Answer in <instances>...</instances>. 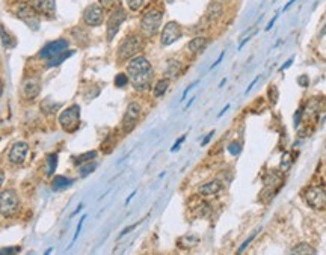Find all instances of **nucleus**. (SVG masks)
<instances>
[{"label": "nucleus", "instance_id": "44", "mask_svg": "<svg viewBox=\"0 0 326 255\" xmlns=\"http://www.w3.org/2000/svg\"><path fill=\"white\" fill-rule=\"evenodd\" d=\"M291 62H293V58H291V59H288V60H287V62L284 63V65L281 67V70H286V68H288V65H290Z\"/></svg>", "mask_w": 326, "mask_h": 255}, {"label": "nucleus", "instance_id": "29", "mask_svg": "<svg viewBox=\"0 0 326 255\" xmlns=\"http://www.w3.org/2000/svg\"><path fill=\"white\" fill-rule=\"evenodd\" d=\"M129 83V76L124 74V73H119L116 77H115V86L116 88H124Z\"/></svg>", "mask_w": 326, "mask_h": 255}, {"label": "nucleus", "instance_id": "39", "mask_svg": "<svg viewBox=\"0 0 326 255\" xmlns=\"http://www.w3.org/2000/svg\"><path fill=\"white\" fill-rule=\"evenodd\" d=\"M213 135H214V132H210V133H209V135L206 136V139L203 140V143H201V145H203V147H204V145H207V143L210 142V139L213 137Z\"/></svg>", "mask_w": 326, "mask_h": 255}, {"label": "nucleus", "instance_id": "49", "mask_svg": "<svg viewBox=\"0 0 326 255\" xmlns=\"http://www.w3.org/2000/svg\"><path fill=\"white\" fill-rule=\"evenodd\" d=\"M2 94H3V82L2 78H0V97H2Z\"/></svg>", "mask_w": 326, "mask_h": 255}, {"label": "nucleus", "instance_id": "28", "mask_svg": "<svg viewBox=\"0 0 326 255\" xmlns=\"http://www.w3.org/2000/svg\"><path fill=\"white\" fill-rule=\"evenodd\" d=\"M47 165H49L47 174L49 175H53L55 174V169L58 166V154H49L47 156Z\"/></svg>", "mask_w": 326, "mask_h": 255}, {"label": "nucleus", "instance_id": "30", "mask_svg": "<svg viewBox=\"0 0 326 255\" xmlns=\"http://www.w3.org/2000/svg\"><path fill=\"white\" fill-rule=\"evenodd\" d=\"M127 2V6H129V9L130 11H139L142 8V5H144V0H126Z\"/></svg>", "mask_w": 326, "mask_h": 255}, {"label": "nucleus", "instance_id": "27", "mask_svg": "<svg viewBox=\"0 0 326 255\" xmlns=\"http://www.w3.org/2000/svg\"><path fill=\"white\" fill-rule=\"evenodd\" d=\"M96 168H97V163L96 162H86V163H83L82 166H80V175L82 177H86V175H89L91 172H94L96 171Z\"/></svg>", "mask_w": 326, "mask_h": 255}, {"label": "nucleus", "instance_id": "48", "mask_svg": "<svg viewBox=\"0 0 326 255\" xmlns=\"http://www.w3.org/2000/svg\"><path fill=\"white\" fill-rule=\"evenodd\" d=\"M3 181H5V175H3V172H0V187H2Z\"/></svg>", "mask_w": 326, "mask_h": 255}, {"label": "nucleus", "instance_id": "8", "mask_svg": "<svg viewBox=\"0 0 326 255\" xmlns=\"http://www.w3.org/2000/svg\"><path fill=\"white\" fill-rule=\"evenodd\" d=\"M124 20H126V11L122 9V6H116L112 11L109 20H107V30L106 32H107V41L109 42L114 41V38L116 37L121 24L124 23Z\"/></svg>", "mask_w": 326, "mask_h": 255}, {"label": "nucleus", "instance_id": "53", "mask_svg": "<svg viewBox=\"0 0 326 255\" xmlns=\"http://www.w3.org/2000/svg\"><path fill=\"white\" fill-rule=\"evenodd\" d=\"M217 2H225V0H217Z\"/></svg>", "mask_w": 326, "mask_h": 255}, {"label": "nucleus", "instance_id": "16", "mask_svg": "<svg viewBox=\"0 0 326 255\" xmlns=\"http://www.w3.org/2000/svg\"><path fill=\"white\" fill-rule=\"evenodd\" d=\"M221 190H222V183L219 180H211V181L201 186L198 189V192L203 196H213L216 194H219Z\"/></svg>", "mask_w": 326, "mask_h": 255}, {"label": "nucleus", "instance_id": "47", "mask_svg": "<svg viewBox=\"0 0 326 255\" xmlns=\"http://www.w3.org/2000/svg\"><path fill=\"white\" fill-rule=\"evenodd\" d=\"M294 2H296V0H290V2H288V3H287L286 6H284V11H287V9H288V8H290V6H291V5H293Z\"/></svg>", "mask_w": 326, "mask_h": 255}, {"label": "nucleus", "instance_id": "52", "mask_svg": "<svg viewBox=\"0 0 326 255\" xmlns=\"http://www.w3.org/2000/svg\"><path fill=\"white\" fill-rule=\"evenodd\" d=\"M325 34H326V26H325V27H323V30H322V35H325Z\"/></svg>", "mask_w": 326, "mask_h": 255}, {"label": "nucleus", "instance_id": "20", "mask_svg": "<svg viewBox=\"0 0 326 255\" xmlns=\"http://www.w3.org/2000/svg\"><path fill=\"white\" fill-rule=\"evenodd\" d=\"M71 184H73V180H70L68 177H64V175H56V177L53 178V181H52V189L55 190V192H58V190L68 189Z\"/></svg>", "mask_w": 326, "mask_h": 255}, {"label": "nucleus", "instance_id": "14", "mask_svg": "<svg viewBox=\"0 0 326 255\" xmlns=\"http://www.w3.org/2000/svg\"><path fill=\"white\" fill-rule=\"evenodd\" d=\"M30 6H32L39 15H44V17L53 19L56 14L55 0H30Z\"/></svg>", "mask_w": 326, "mask_h": 255}, {"label": "nucleus", "instance_id": "36", "mask_svg": "<svg viewBox=\"0 0 326 255\" xmlns=\"http://www.w3.org/2000/svg\"><path fill=\"white\" fill-rule=\"evenodd\" d=\"M115 2H116V0H100V5L103 8H112L115 5Z\"/></svg>", "mask_w": 326, "mask_h": 255}, {"label": "nucleus", "instance_id": "42", "mask_svg": "<svg viewBox=\"0 0 326 255\" xmlns=\"http://www.w3.org/2000/svg\"><path fill=\"white\" fill-rule=\"evenodd\" d=\"M258 78H260V77H257V78H255V80H254V82H252V83H251L249 86H248V89H246V94H248V92H249V91L252 89V86H254V85H255V83L258 82Z\"/></svg>", "mask_w": 326, "mask_h": 255}, {"label": "nucleus", "instance_id": "21", "mask_svg": "<svg viewBox=\"0 0 326 255\" xmlns=\"http://www.w3.org/2000/svg\"><path fill=\"white\" fill-rule=\"evenodd\" d=\"M0 41H2L5 49H12V47H15V38L5 29L3 24H0Z\"/></svg>", "mask_w": 326, "mask_h": 255}, {"label": "nucleus", "instance_id": "41", "mask_svg": "<svg viewBox=\"0 0 326 255\" xmlns=\"http://www.w3.org/2000/svg\"><path fill=\"white\" fill-rule=\"evenodd\" d=\"M222 59H224V53H222V55L219 56V59H217V60H216V62L213 63V65L210 67V70H213L214 67H217V65H219V63H221V60H222Z\"/></svg>", "mask_w": 326, "mask_h": 255}, {"label": "nucleus", "instance_id": "35", "mask_svg": "<svg viewBox=\"0 0 326 255\" xmlns=\"http://www.w3.org/2000/svg\"><path fill=\"white\" fill-rule=\"evenodd\" d=\"M17 252H20V248H19V246H12V248L0 249V255H2V254H17Z\"/></svg>", "mask_w": 326, "mask_h": 255}, {"label": "nucleus", "instance_id": "46", "mask_svg": "<svg viewBox=\"0 0 326 255\" xmlns=\"http://www.w3.org/2000/svg\"><path fill=\"white\" fill-rule=\"evenodd\" d=\"M82 207H83V204H79V207H77V209H76V212H73V215H71V216H74V215L79 213V212L82 210Z\"/></svg>", "mask_w": 326, "mask_h": 255}, {"label": "nucleus", "instance_id": "17", "mask_svg": "<svg viewBox=\"0 0 326 255\" xmlns=\"http://www.w3.org/2000/svg\"><path fill=\"white\" fill-rule=\"evenodd\" d=\"M181 71V63L175 59H171L166 62V67H165V77L166 78H177L178 74Z\"/></svg>", "mask_w": 326, "mask_h": 255}, {"label": "nucleus", "instance_id": "37", "mask_svg": "<svg viewBox=\"0 0 326 255\" xmlns=\"http://www.w3.org/2000/svg\"><path fill=\"white\" fill-rule=\"evenodd\" d=\"M228 150H230L231 154H239L240 153V145H239V143H231Z\"/></svg>", "mask_w": 326, "mask_h": 255}, {"label": "nucleus", "instance_id": "43", "mask_svg": "<svg viewBox=\"0 0 326 255\" xmlns=\"http://www.w3.org/2000/svg\"><path fill=\"white\" fill-rule=\"evenodd\" d=\"M275 21H276V17H273V19H272V21H270V23H269V24H268V27H266V30H270V29H272V27H273V24H275Z\"/></svg>", "mask_w": 326, "mask_h": 255}, {"label": "nucleus", "instance_id": "10", "mask_svg": "<svg viewBox=\"0 0 326 255\" xmlns=\"http://www.w3.org/2000/svg\"><path fill=\"white\" fill-rule=\"evenodd\" d=\"M67 49H68V41L64 39V38H59L56 41H52L49 44H45L42 49L38 52V58L49 60V59L60 55L62 52H65Z\"/></svg>", "mask_w": 326, "mask_h": 255}, {"label": "nucleus", "instance_id": "26", "mask_svg": "<svg viewBox=\"0 0 326 255\" xmlns=\"http://www.w3.org/2000/svg\"><path fill=\"white\" fill-rule=\"evenodd\" d=\"M276 192H278V189H273L272 186H266L265 189L261 190V194H260V199H263L265 202H270V201L275 198Z\"/></svg>", "mask_w": 326, "mask_h": 255}, {"label": "nucleus", "instance_id": "51", "mask_svg": "<svg viewBox=\"0 0 326 255\" xmlns=\"http://www.w3.org/2000/svg\"><path fill=\"white\" fill-rule=\"evenodd\" d=\"M134 195H136V192H133V194H132V195H130V196H129V198L126 199V204H129V202H130V199H132V198H133Z\"/></svg>", "mask_w": 326, "mask_h": 255}, {"label": "nucleus", "instance_id": "25", "mask_svg": "<svg viewBox=\"0 0 326 255\" xmlns=\"http://www.w3.org/2000/svg\"><path fill=\"white\" fill-rule=\"evenodd\" d=\"M168 88H169V78H160V80L156 83V86H154V97H163L165 95V92L168 91Z\"/></svg>", "mask_w": 326, "mask_h": 255}, {"label": "nucleus", "instance_id": "2", "mask_svg": "<svg viewBox=\"0 0 326 255\" xmlns=\"http://www.w3.org/2000/svg\"><path fill=\"white\" fill-rule=\"evenodd\" d=\"M20 209V198L12 189H6L0 194V215L3 217H12Z\"/></svg>", "mask_w": 326, "mask_h": 255}, {"label": "nucleus", "instance_id": "15", "mask_svg": "<svg viewBox=\"0 0 326 255\" xmlns=\"http://www.w3.org/2000/svg\"><path fill=\"white\" fill-rule=\"evenodd\" d=\"M27 153H29V145L26 142H15L9 151V162L14 165L24 163Z\"/></svg>", "mask_w": 326, "mask_h": 255}, {"label": "nucleus", "instance_id": "45", "mask_svg": "<svg viewBox=\"0 0 326 255\" xmlns=\"http://www.w3.org/2000/svg\"><path fill=\"white\" fill-rule=\"evenodd\" d=\"M299 118H301V110H298V112H296V118H294V124H296V125L299 124Z\"/></svg>", "mask_w": 326, "mask_h": 255}, {"label": "nucleus", "instance_id": "18", "mask_svg": "<svg viewBox=\"0 0 326 255\" xmlns=\"http://www.w3.org/2000/svg\"><path fill=\"white\" fill-rule=\"evenodd\" d=\"M206 47H207V38H204V37H196V38L191 39L189 44H188L189 52H192L193 55H198L201 52H204Z\"/></svg>", "mask_w": 326, "mask_h": 255}, {"label": "nucleus", "instance_id": "3", "mask_svg": "<svg viewBox=\"0 0 326 255\" xmlns=\"http://www.w3.org/2000/svg\"><path fill=\"white\" fill-rule=\"evenodd\" d=\"M163 14L159 9H151L148 11L142 20H141V30L145 37H154L159 32L160 24H162Z\"/></svg>", "mask_w": 326, "mask_h": 255}, {"label": "nucleus", "instance_id": "40", "mask_svg": "<svg viewBox=\"0 0 326 255\" xmlns=\"http://www.w3.org/2000/svg\"><path fill=\"white\" fill-rule=\"evenodd\" d=\"M136 227H137V224H134V225H132V227H127L126 230H124V231H122V233L119 234V237H122V235H126L127 233H130V231H132V230H134Z\"/></svg>", "mask_w": 326, "mask_h": 255}, {"label": "nucleus", "instance_id": "1", "mask_svg": "<svg viewBox=\"0 0 326 255\" xmlns=\"http://www.w3.org/2000/svg\"><path fill=\"white\" fill-rule=\"evenodd\" d=\"M127 76L133 88L137 91H147L153 80V67L147 58L136 56L127 65Z\"/></svg>", "mask_w": 326, "mask_h": 255}, {"label": "nucleus", "instance_id": "19", "mask_svg": "<svg viewBox=\"0 0 326 255\" xmlns=\"http://www.w3.org/2000/svg\"><path fill=\"white\" fill-rule=\"evenodd\" d=\"M76 52L74 50H70V52H62L60 55H58V56H55V58H52V59H49L47 60V63H45V68H55V67H59L62 62H65L68 58H71L73 55H74Z\"/></svg>", "mask_w": 326, "mask_h": 255}, {"label": "nucleus", "instance_id": "12", "mask_svg": "<svg viewBox=\"0 0 326 255\" xmlns=\"http://www.w3.org/2000/svg\"><path fill=\"white\" fill-rule=\"evenodd\" d=\"M141 112H142V107L137 101H132L129 106H127V110L126 114H124V119H122V127L126 132H132L134 129V125L141 117Z\"/></svg>", "mask_w": 326, "mask_h": 255}, {"label": "nucleus", "instance_id": "32", "mask_svg": "<svg viewBox=\"0 0 326 255\" xmlns=\"http://www.w3.org/2000/svg\"><path fill=\"white\" fill-rule=\"evenodd\" d=\"M278 94H279V91L276 89V86H272L270 91H269V98H270L272 104H275L278 101Z\"/></svg>", "mask_w": 326, "mask_h": 255}, {"label": "nucleus", "instance_id": "4", "mask_svg": "<svg viewBox=\"0 0 326 255\" xmlns=\"http://www.w3.org/2000/svg\"><path fill=\"white\" fill-rule=\"evenodd\" d=\"M15 15H17V19L21 20L30 30L37 32L41 27L39 14L30 6V3H20L17 6V11H15Z\"/></svg>", "mask_w": 326, "mask_h": 255}, {"label": "nucleus", "instance_id": "22", "mask_svg": "<svg viewBox=\"0 0 326 255\" xmlns=\"http://www.w3.org/2000/svg\"><path fill=\"white\" fill-rule=\"evenodd\" d=\"M222 5L219 3V2H213V3H210L209 5V8H207V19L209 20H211V21H214V20H217L222 15Z\"/></svg>", "mask_w": 326, "mask_h": 255}, {"label": "nucleus", "instance_id": "13", "mask_svg": "<svg viewBox=\"0 0 326 255\" xmlns=\"http://www.w3.org/2000/svg\"><path fill=\"white\" fill-rule=\"evenodd\" d=\"M21 92H23V97L27 100L37 98L41 92V78L37 76L26 77L21 83Z\"/></svg>", "mask_w": 326, "mask_h": 255}, {"label": "nucleus", "instance_id": "33", "mask_svg": "<svg viewBox=\"0 0 326 255\" xmlns=\"http://www.w3.org/2000/svg\"><path fill=\"white\" fill-rule=\"evenodd\" d=\"M258 233H260V230H257V231H255V233H254V234H252V235H251L249 238H248V240H246L245 243H242V246H240V249H239V254H242V252H243V251L246 249V246L249 245V243H251L252 240H254V238H255V235H257Z\"/></svg>", "mask_w": 326, "mask_h": 255}, {"label": "nucleus", "instance_id": "24", "mask_svg": "<svg viewBox=\"0 0 326 255\" xmlns=\"http://www.w3.org/2000/svg\"><path fill=\"white\" fill-rule=\"evenodd\" d=\"M96 157H97V151H88V153H83L80 156H76L73 160H74V165L76 166H80V165H83L86 162L94 160Z\"/></svg>", "mask_w": 326, "mask_h": 255}, {"label": "nucleus", "instance_id": "34", "mask_svg": "<svg viewBox=\"0 0 326 255\" xmlns=\"http://www.w3.org/2000/svg\"><path fill=\"white\" fill-rule=\"evenodd\" d=\"M85 219H86V216H83V217L80 219V222H79V225H77V230H76V233H74V237H73V242H71V245H73V243L77 240V237H79V234H80V230H82V225H83Z\"/></svg>", "mask_w": 326, "mask_h": 255}, {"label": "nucleus", "instance_id": "5", "mask_svg": "<svg viewBox=\"0 0 326 255\" xmlns=\"http://www.w3.org/2000/svg\"><path fill=\"white\" fill-rule=\"evenodd\" d=\"M141 50H142V38L139 35H130L121 42L116 53L121 60H127L130 58H134V55H137Z\"/></svg>", "mask_w": 326, "mask_h": 255}, {"label": "nucleus", "instance_id": "9", "mask_svg": "<svg viewBox=\"0 0 326 255\" xmlns=\"http://www.w3.org/2000/svg\"><path fill=\"white\" fill-rule=\"evenodd\" d=\"M305 201L311 209L322 212L326 209V192L322 187H309L305 192Z\"/></svg>", "mask_w": 326, "mask_h": 255}, {"label": "nucleus", "instance_id": "6", "mask_svg": "<svg viewBox=\"0 0 326 255\" xmlns=\"http://www.w3.org/2000/svg\"><path fill=\"white\" fill-rule=\"evenodd\" d=\"M59 124L65 132H74L80 125V107L79 104H73L71 107L65 109L59 115Z\"/></svg>", "mask_w": 326, "mask_h": 255}, {"label": "nucleus", "instance_id": "7", "mask_svg": "<svg viewBox=\"0 0 326 255\" xmlns=\"http://www.w3.org/2000/svg\"><path fill=\"white\" fill-rule=\"evenodd\" d=\"M104 21V8L100 3H91L83 11V23L89 27H98Z\"/></svg>", "mask_w": 326, "mask_h": 255}, {"label": "nucleus", "instance_id": "23", "mask_svg": "<svg viewBox=\"0 0 326 255\" xmlns=\"http://www.w3.org/2000/svg\"><path fill=\"white\" fill-rule=\"evenodd\" d=\"M291 254L296 255H314L317 254V251L309 245V243H299L291 249Z\"/></svg>", "mask_w": 326, "mask_h": 255}, {"label": "nucleus", "instance_id": "38", "mask_svg": "<svg viewBox=\"0 0 326 255\" xmlns=\"http://www.w3.org/2000/svg\"><path fill=\"white\" fill-rule=\"evenodd\" d=\"M184 139H186V135H184V136H181V137H178V140H177V142L174 143V147L171 148V151H173V153H174V151H177V148H178V147L181 145V143L184 142Z\"/></svg>", "mask_w": 326, "mask_h": 255}, {"label": "nucleus", "instance_id": "11", "mask_svg": "<svg viewBox=\"0 0 326 255\" xmlns=\"http://www.w3.org/2000/svg\"><path fill=\"white\" fill-rule=\"evenodd\" d=\"M183 37L181 26L177 21H168L160 34V42L163 45H171Z\"/></svg>", "mask_w": 326, "mask_h": 255}, {"label": "nucleus", "instance_id": "31", "mask_svg": "<svg viewBox=\"0 0 326 255\" xmlns=\"http://www.w3.org/2000/svg\"><path fill=\"white\" fill-rule=\"evenodd\" d=\"M290 165H291V156L288 153H284L283 154V165H281V168L286 171V169L290 168Z\"/></svg>", "mask_w": 326, "mask_h": 255}, {"label": "nucleus", "instance_id": "50", "mask_svg": "<svg viewBox=\"0 0 326 255\" xmlns=\"http://www.w3.org/2000/svg\"><path fill=\"white\" fill-rule=\"evenodd\" d=\"M228 109H230V104H228V106H225V107H224V109H222V112H221V114H219V117H222V115H224V114H225V112H227V110H228Z\"/></svg>", "mask_w": 326, "mask_h": 255}]
</instances>
